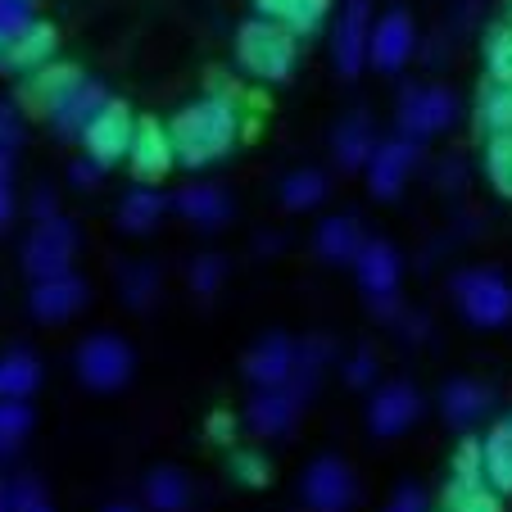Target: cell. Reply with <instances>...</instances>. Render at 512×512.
Instances as JSON below:
<instances>
[{
	"label": "cell",
	"instance_id": "obj_26",
	"mask_svg": "<svg viewBox=\"0 0 512 512\" xmlns=\"http://www.w3.org/2000/svg\"><path fill=\"white\" fill-rule=\"evenodd\" d=\"M313 245H318V254L327 263H354V254L363 250V232H358V223L349 218V213H336V218L318 223Z\"/></svg>",
	"mask_w": 512,
	"mask_h": 512
},
{
	"label": "cell",
	"instance_id": "obj_51",
	"mask_svg": "<svg viewBox=\"0 0 512 512\" xmlns=\"http://www.w3.org/2000/svg\"><path fill=\"white\" fill-rule=\"evenodd\" d=\"M105 512H136V503H105Z\"/></svg>",
	"mask_w": 512,
	"mask_h": 512
},
{
	"label": "cell",
	"instance_id": "obj_31",
	"mask_svg": "<svg viewBox=\"0 0 512 512\" xmlns=\"http://www.w3.org/2000/svg\"><path fill=\"white\" fill-rule=\"evenodd\" d=\"M322 200H327V173H318V168H300V173H290L286 182H281V204H286L290 213L318 209Z\"/></svg>",
	"mask_w": 512,
	"mask_h": 512
},
{
	"label": "cell",
	"instance_id": "obj_3",
	"mask_svg": "<svg viewBox=\"0 0 512 512\" xmlns=\"http://www.w3.org/2000/svg\"><path fill=\"white\" fill-rule=\"evenodd\" d=\"M454 304L472 327H503L512 322V286L490 268H463L454 277Z\"/></svg>",
	"mask_w": 512,
	"mask_h": 512
},
{
	"label": "cell",
	"instance_id": "obj_27",
	"mask_svg": "<svg viewBox=\"0 0 512 512\" xmlns=\"http://www.w3.org/2000/svg\"><path fill=\"white\" fill-rule=\"evenodd\" d=\"M481 458H485V485L494 494H512V422H499L485 435Z\"/></svg>",
	"mask_w": 512,
	"mask_h": 512
},
{
	"label": "cell",
	"instance_id": "obj_10",
	"mask_svg": "<svg viewBox=\"0 0 512 512\" xmlns=\"http://www.w3.org/2000/svg\"><path fill=\"white\" fill-rule=\"evenodd\" d=\"M417 50V28L408 10H386L368 32V64L381 73H399Z\"/></svg>",
	"mask_w": 512,
	"mask_h": 512
},
{
	"label": "cell",
	"instance_id": "obj_33",
	"mask_svg": "<svg viewBox=\"0 0 512 512\" xmlns=\"http://www.w3.org/2000/svg\"><path fill=\"white\" fill-rule=\"evenodd\" d=\"M485 173L499 186V195L512 200V132L490 136V145H485Z\"/></svg>",
	"mask_w": 512,
	"mask_h": 512
},
{
	"label": "cell",
	"instance_id": "obj_12",
	"mask_svg": "<svg viewBox=\"0 0 512 512\" xmlns=\"http://www.w3.org/2000/svg\"><path fill=\"white\" fill-rule=\"evenodd\" d=\"M55 50H59V32L37 19L32 28H23L19 37H0V73L28 78L37 68L55 64Z\"/></svg>",
	"mask_w": 512,
	"mask_h": 512
},
{
	"label": "cell",
	"instance_id": "obj_22",
	"mask_svg": "<svg viewBox=\"0 0 512 512\" xmlns=\"http://www.w3.org/2000/svg\"><path fill=\"white\" fill-rule=\"evenodd\" d=\"M331 150H336V164L345 173H358V168H368L372 150H377V127H372L368 114H349L336 123L331 132Z\"/></svg>",
	"mask_w": 512,
	"mask_h": 512
},
{
	"label": "cell",
	"instance_id": "obj_19",
	"mask_svg": "<svg viewBox=\"0 0 512 512\" xmlns=\"http://www.w3.org/2000/svg\"><path fill=\"white\" fill-rule=\"evenodd\" d=\"M300 413H304V399L290 386H277V390H254L250 408H245V422H250L254 435H281L300 422Z\"/></svg>",
	"mask_w": 512,
	"mask_h": 512
},
{
	"label": "cell",
	"instance_id": "obj_1",
	"mask_svg": "<svg viewBox=\"0 0 512 512\" xmlns=\"http://www.w3.org/2000/svg\"><path fill=\"white\" fill-rule=\"evenodd\" d=\"M241 136V109L223 96H204L186 105L182 114L168 123V141H173V159L182 168H204L213 159H223Z\"/></svg>",
	"mask_w": 512,
	"mask_h": 512
},
{
	"label": "cell",
	"instance_id": "obj_13",
	"mask_svg": "<svg viewBox=\"0 0 512 512\" xmlns=\"http://www.w3.org/2000/svg\"><path fill=\"white\" fill-rule=\"evenodd\" d=\"M417 417H422V395H417V386H408V381H386L368 404V426L381 440L404 435Z\"/></svg>",
	"mask_w": 512,
	"mask_h": 512
},
{
	"label": "cell",
	"instance_id": "obj_28",
	"mask_svg": "<svg viewBox=\"0 0 512 512\" xmlns=\"http://www.w3.org/2000/svg\"><path fill=\"white\" fill-rule=\"evenodd\" d=\"M41 386V358L28 349L0 354V399H28Z\"/></svg>",
	"mask_w": 512,
	"mask_h": 512
},
{
	"label": "cell",
	"instance_id": "obj_34",
	"mask_svg": "<svg viewBox=\"0 0 512 512\" xmlns=\"http://www.w3.org/2000/svg\"><path fill=\"white\" fill-rule=\"evenodd\" d=\"M159 295V272L145 268V263H132V268L123 272V300L132 304V309H150Z\"/></svg>",
	"mask_w": 512,
	"mask_h": 512
},
{
	"label": "cell",
	"instance_id": "obj_11",
	"mask_svg": "<svg viewBox=\"0 0 512 512\" xmlns=\"http://www.w3.org/2000/svg\"><path fill=\"white\" fill-rule=\"evenodd\" d=\"M354 472H349L345 458L336 454H322L309 463V472H304V503H309L313 512H345L349 503H354Z\"/></svg>",
	"mask_w": 512,
	"mask_h": 512
},
{
	"label": "cell",
	"instance_id": "obj_45",
	"mask_svg": "<svg viewBox=\"0 0 512 512\" xmlns=\"http://www.w3.org/2000/svg\"><path fill=\"white\" fill-rule=\"evenodd\" d=\"M50 218H59V195L50 191V186H41V191L32 195V223H50Z\"/></svg>",
	"mask_w": 512,
	"mask_h": 512
},
{
	"label": "cell",
	"instance_id": "obj_40",
	"mask_svg": "<svg viewBox=\"0 0 512 512\" xmlns=\"http://www.w3.org/2000/svg\"><path fill=\"white\" fill-rule=\"evenodd\" d=\"M37 23V0H0V37H19Z\"/></svg>",
	"mask_w": 512,
	"mask_h": 512
},
{
	"label": "cell",
	"instance_id": "obj_4",
	"mask_svg": "<svg viewBox=\"0 0 512 512\" xmlns=\"http://www.w3.org/2000/svg\"><path fill=\"white\" fill-rule=\"evenodd\" d=\"M458 118V96L449 87H440V82H431V87H408L404 96H399V136H408V141L422 145L426 136H440L449 132Z\"/></svg>",
	"mask_w": 512,
	"mask_h": 512
},
{
	"label": "cell",
	"instance_id": "obj_20",
	"mask_svg": "<svg viewBox=\"0 0 512 512\" xmlns=\"http://www.w3.org/2000/svg\"><path fill=\"white\" fill-rule=\"evenodd\" d=\"M78 82H82V73L73 64H46L37 73H28V78H19V100L28 109H37V114H50Z\"/></svg>",
	"mask_w": 512,
	"mask_h": 512
},
{
	"label": "cell",
	"instance_id": "obj_21",
	"mask_svg": "<svg viewBox=\"0 0 512 512\" xmlns=\"http://www.w3.org/2000/svg\"><path fill=\"white\" fill-rule=\"evenodd\" d=\"M173 209L182 213L186 223L204 227V232H213V227H227V223H232V195H227L223 186H209V182L177 191Z\"/></svg>",
	"mask_w": 512,
	"mask_h": 512
},
{
	"label": "cell",
	"instance_id": "obj_14",
	"mask_svg": "<svg viewBox=\"0 0 512 512\" xmlns=\"http://www.w3.org/2000/svg\"><path fill=\"white\" fill-rule=\"evenodd\" d=\"M105 105H109V91H105V82H96V78H82L78 87L68 91L64 100H59L55 109H50V127H55L64 141H82V132H87L91 123H96L100 114H105Z\"/></svg>",
	"mask_w": 512,
	"mask_h": 512
},
{
	"label": "cell",
	"instance_id": "obj_18",
	"mask_svg": "<svg viewBox=\"0 0 512 512\" xmlns=\"http://www.w3.org/2000/svg\"><path fill=\"white\" fill-rule=\"evenodd\" d=\"M127 159H132V173L141 177V182H159V177H168V168L177 164L173 141H168V127L159 123V118H141L136 132H132V150H127Z\"/></svg>",
	"mask_w": 512,
	"mask_h": 512
},
{
	"label": "cell",
	"instance_id": "obj_29",
	"mask_svg": "<svg viewBox=\"0 0 512 512\" xmlns=\"http://www.w3.org/2000/svg\"><path fill=\"white\" fill-rule=\"evenodd\" d=\"M145 508L150 512H186L191 508V481L177 467H159L145 476Z\"/></svg>",
	"mask_w": 512,
	"mask_h": 512
},
{
	"label": "cell",
	"instance_id": "obj_37",
	"mask_svg": "<svg viewBox=\"0 0 512 512\" xmlns=\"http://www.w3.org/2000/svg\"><path fill=\"white\" fill-rule=\"evenodd\" d=\"M449 512H499V494L490 490V485H449L445 494Z\"/></svg>",
	"mask_w": 512,
	"mask_h": 512
},
{
	"label": "cell",
	"instance_id": "obj_38",
	"mask_svg": "<svg viewBox=\"0 0 512 512\" xmlns=\"http://www.w3.org/2000/svg\"><path fill=\"white\" fill-rule=\"evenodd\" d=\"M454 485H485V458H481V440H463L454 454Z\"/></svg>",
	"mask_w": 512,
	"mask_h": 512
},
{
	"label": "cell",
	"instance_id": "obj_42",
	"mask_svg": "<svg viewBox=\"0 0 512 512\" xmlns=\"http://www.w3.org/2000/svg\"><path fill=\"white\" fill-rule=\"evenodd\" d=\"M0 145H5V150H19L23 145V118L10 100H0Z\"/></svg>",
	"mask_w": 512,
	"mask_h": 512
},
{
	"label": "cell",
	"instance_id": "obj_43",
	"mask_svg": "<svg viewBox=\"0 0 512 512\" xmlns=\"http://www.w3.org/2000/svg\"><path fill=\"white\" fill-rule=\"evenodd\" d=\"M232 472L241 485H268V463L259 454H236L232 458Z\"/></svg>",
	"mask_w": 512,
	"mask_h": 512
},
{
	"label": "cell",
	"instance_id": "obj_32",
	"mask_svg": "<svg viewBox=\"0 0 512 512\" xmlns=\"http://www.w3.org/2000/svg\"><path fill=\"white\" fill-rule=\"evenodd\" d=\"M32 431L28 399H0V458H14Z\"/></svg>",
	"mask_w": 512,
	"mask_h": 512
},
{
	"label": "cell",
	"instance_id": "obj_24",
	"mask_svg": "<svg viewBox=\"0 0 512 512\" xmlns=\"http://www.w3.org/2000/svg\"><path fill=\"white\" fill-rule=\"evenodd\" d=\"M490 404H494L490 386H481V381H472V377L449 381L445 395H440V413H445L449 426H476L490 413Z\"/></svg>",
	"mask_w": 512,
	"mask_h": 512
},
{
	"label": "cell",
	"instance_id": "obj_39",
	"mask_svg": "<svg viewBox=\"0 0 512 512\" xmlns=\"http://www.w3.org/2000/svg\"><path fill=\"white\" fill-rule=\"evenodd\" d=\"M223 277H227V263L218 259V254H200V259L191 263V290L195 295H218Z\"/></svg>",
	"mask_w": 512,
	"mask_h": 512
},
{
	"label": "cell",
	"instance_id": "obj_46",
	"mask_svg": "<svg viewBox=\"0 0 512 512\" xmlns=\"http://www.w3.org/2000/svg\"><path fill=\"white\" fill-rule=\"evenodd\" d=\"M68 182L78 186V191H91V186L100 182V168L91 164L87 155H82V159H73V168H68Z\"/></svg>",
	"mask_w": 512,
	"mask_h": 512
},
{
	"label": "cell",
	"instance_id": "obj_7",
	"mask_svg": "<svg viewBox=\"0 0 512 512\" xmlns=\"http://www.w3.org/2000/svg\"><path fill=\"white\" fill-rule=\"evenodd\" d=\"M354 272L363 295L372 300L377 313H395V295H399V277H404V263L399 250L390 241H363V250L354 254Z\"/></svg>",
	"mask_w": 512,
	"mask_h": 512
},
{
	"label": "cell",
	"instance_id": "obj_5",
	"mask_svg": "<svg viewBox=\"0 0 512 512\" xmlns=\"http://www.w3.org/2000/svg\"><path fill=\"white\" fill-rule=\"evenodd\" d=\"M78 377L87 381L91 390H118L127 386V377H132L136 358H132V345H127L123 336H114V331H96V336H87L78 345Z\"/></svg>",
	"mask_w": 512,
	"mask_h": 512
},
{
	"label": "cell",
	"instance_id": "obj_23",
	"mask_svg": "<svg viewBox=\"0 0 512 512\" xmlns=\"http://www.w3.org/2000/svg\"><path fill=\"white\" fill-rule=\"evenodd\" d=\"M259 19H272L290 32V37H313L327 19L331 0H254Z\"/></svg>",
	"mask_w": 512,
	"mask_h": 512
},
{
	"label": "cell",
	"instance_id": "obj_25",
	"mask_svg": "<svg viewBox=\"0 0 512 512\" xmlns=\"http://www.w3.org/2000/svg\"><path fill=\"white\" fill-rule=\"evenodd\" d=\"M164 209L168 204L155 186H136V191H127L123 204H118V227H123L127 236H150L164 223Z\"/></svg>",
	"mask_w": 512,
	"mask_h": 512
},
{
	"label": "cell",
	"instance_id": "obj_50",
	"mask_svg": "<svg viewBox=\"0 0 512 512\" xmlns=\"http://www.w3.org/2000/svg\"><path fill=\"white\" fill-rule=\"evenodd\" d=\"M0 512H10V481L0 476Z\"/></svg>",
	"mask_w": 512,
	"mask_h": 512
},
{
	"label": "cell",
	"instance_id": "obj_6",
	"mask_svg": "<svg viewBox=\"0 0 512 512\" xmlns=\"http://www.w3.org/2000/svg\"><path fill=\"white\" fill-rule=\"evenodd\" d=\"M78 227L68 223L64 213L50 218V223H37L23 245V268H28L32 281H46V277H64L73 268V254H78Z\"/></svg>",
	"mask_w": 512,
	"mask_h": 512
},
{
	"label": "cell",
	"instance_id": "obj_16",
	"mask_svg": "<svg viewBox=\"0 0 512 512\" xmlns=\"http://www.w3.org/2000/svg\"><path fill=\"white\" fill-rule=\"evenodd\" d=\"M28 309H32V318H41V322H68L73 313L87 309V281L73 277V272H64V277H46V281H32Z\"/></svg>",
	"mask_w": 512,
	"mask_h": 512
},
{
	"label": "cell",
	"instance_id": "obj_49",
	"mask_svg": "<svg viewBox=\"0 0 512 512\" xmlns=\"http://www.w3.org/2000/svg\"><path fill=\"white\" fill-rule=\"evenodd\" d=\"M10 168H14V150L0 145V182H10Z\"/></svg>",
	"mask_w": 512,
	"mask_h": 512
},
{
	"label": "cell",
	"instance_id": "obj_48",
	"mask_svg": "<svg viewBox=\"0 0 512 512\" xmlns=\"http://www.w3.org/2000/svg\"><path fill=\"white\" fill-rule=\"evenodd\" d=\"M209 435H213V440H232V417H227V413H213L209 417Z\"/></svg>",
	"mask_w": 512,
	"mask_h": 512
},
{
	"label": "cell",
	"instance_id": "obj_8",
	"mask_svg": "<svg viewBox=\"0 0 512 512\" xmlns=\"http://www.w3.org/2000/svg\"><path fill=\"white\" fill-rule=\"evenodd\" d=\"M422 164V145L408 141V136H390V141H377L368 159V191L377 200H399V191L408 186V177Z\"/></svg>",
	"mask_w": 512,
	"mask_h": 512
},
{
	"label": "cell",
	"instance_id": "obj_17",
	"mask_svg": "<svg viewBox=\"0 0 512 512\" xmlns=\"http://www.w3.org/2000/svg\"><path fill=\"white\" fill-rule=\"evenodd\" d=\"M368 32H372V0H345V14H340V28H336V68L345 78L363 73Z\"/></svg>",
	"mask_w": 512,
	"mask_h": 512
},
{
	"label": "cell",
	"instance_id": "obj_15",
	"mask_svg": "<svg viewBox=\"0 0 512 512\" xmlns=\"http://www.w3.org/2000/svg\"><path fill=\"white\" fill-rule=\"evenodd\" d=\"M290 372H295V340L281 336V331L263 336L259 345L245 354V381H250L254 390H277V386H286Z\"/></svg>",
	"mask_w": 512,
	"mask_h": 512
},
{
	"label": "cell",
	"instance_id": "obj_36",
	"mask_svg": "<svg viewBox=\"0 0 512 512\" xmlns=\"http://www.w3.org/2000/svg\"><path fill=\"white\" fill-rule=\"evenodd\" d=\"M10 512H55L50 494L37 476H14L10 481Z\"/></svg>",
	"mask_w": 512,
	"mask_h": 512
},
{
	"label": "cell",
	"instance_id": "obj_35",
	"mask_svg": "<svg viewBox=\"0 0 512 512\" xmlns=\"http://www.w3.org/2000/svg\"><path fill=\"white\" fill-rule=\"evenodd\" d=\"M485 68H490V82H512V28H494L485 37Z\"/></svg>",
	"mask_w": 512,
	"mask_h": 512
},
{
	"label": "cell",
	"instance_id": "obj_9",
	"mask_svg": "<svg viewBox=\"0 0 512 512\" xmlns=\"http://www.w3.org/2000/svg\"><path fill=\"white\" fill-rule=\"evenodd\" d=\"M132 132H136V118L132 109L123 105V100H109L105 114L96 118V123L82 132V145H87V159L105 173V168H114L118 159H127V150H132Z\"/></svg>",
	"mask_w": 512,
	"mask_h": 512
},
{
	"label": "cell",
	"instance_id": "obj_41",
	"mask_svg": "<svg viewBox=\"0 0 512 512\" xmlns=\"http://www.w3.org/2000/svg\"><path fill=\"white\" fill-rule=\"evenodd\" d=\"M345 381L349 386H372V381H377V354H372V349H358L345 363Z\"/></svg>",
	"mask_w": 512,
	"mask_h": 512
},
{
	"label": "cell",
	"instance_id": "obj_44",
	"mask_svg": "<svg viewBox=\"0 0 512 512\" xmlns=\"http://www.w3.org/2000/svg\"><path fill=\"white\" fill-rule=\"evenodd\" d=\"M431 503H426V490L422 485H399L395 499L386 503V512H426Z\"/></svg>",
	"mask_w": 512,
	"mask_h": 512
},
{
	"label": "cell",
	"instance_id": "obj_30",
	"mask_svg": "<svg viewBox=\"0 0 512 512\" xmlns=\"http://www.w3.org/2000/svg\"><path fill=\"white\" fill-rule=\"evenodd\" d=\"M476 123L490 136L512 132V82H485L476 100Z\"/></svg>",
	"mask_w": 512,
	"mask_h": 512
},
{
	"label": "cell",
	"instance_id": "obj_52",
	"mask_svg": "<svg viewBox=\"0 0 512 512\" xmlns=\"http://www.w3.org/2000/svg\"><path fill=\"white\" fill-rule=\"evenodd\" d=\"M508 28H512V5H508Z\"/></svg>",
	"mask_w": 512,
	"mask_h": 512
},
{
	"label": "cell",
	"instance_id": "obj_2",
	"mask_svg": "<svg viewBox=\"0 0 512 512\" xmlns=\"http://www.w3.org/2000/svg\"><path fill=\"white\" fill-rule=\"evenodd\" d=\"M236 59H241L245 73L263 82H286L295 73V59H300V46L281 23L272 19H250L241 32H236Z\"/></svg>",
	"mask_w": 512,
	"mask_h": 512
},
{
	"label": "cell",
	"instance_id": "obj_47",
	"mask_svg": "<svg viewBox=\"0 0 512 512\" xmlns=\"http://www.w3.org/2000/svg\"><path fill=\"white\" fill-rule=\"evenodd\" d=\"M10 218H14V191L10 182H0V232L10 227Z\"/></svg>",
	"mask_w": 512,
	"mask_h": 512
}]
</instances>
